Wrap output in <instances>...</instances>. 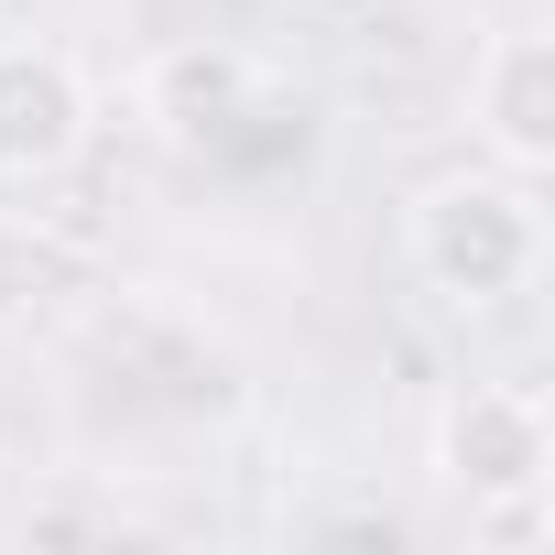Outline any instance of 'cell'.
<instances>
[{"label": "cell", "mask_w": 555, "mask_h": 555, "mask_svg": "<svg viewBox=\"0 0 555 555\" xmlns=\"http://www.w3.org/2000/svg\"><path fill=\"white\" fill-rule=\"evenodd\" d=\"M544 175H501V164H457L436 185L403 196V272L447 306V317H512L544 284Z\"/></svg>", "instance_id": "cell-1"}, {"label": "cell", "mask_w": 555, "mask_h": 555, "mask_svg": "<svg viewBox=\"0 0 555 555\" xmlns=\"http://www.w3.org/2000/svg\"><path fill=\"white\" fill-rule=\"evenodd\" d=\"M425 468L447 501H468V522L490 533H533L544 490H555V414L533 382H457L425 425Z\"/></svg>", "instance_id": "cell-2"}, {"label": "cell", "mask_w": 555, "mask_h": 555, "mask_svg": "<svg viewBox=\"0 0 555 555\" xmlns=\"http://www.w3.org/2000/svg\"><path fill=\"white\" fill-rule=\"evenodd\" d=\"M272 109V77H261V55H240V44H218V34H185V44H153V66H142V120L175 142V153H207V164H229Z\"/></svg>", "instance_id": "cell-3"}, {"label": "cell", "mask_w": 555, "mask_h": 555, "mask_svg": "<svg viewBox=\"0 0 555 555\" xmlns=\"http://www.w3.org/2000/svg\"><path fill=\"white\" fill-rule=\"evenodd\" d=\"M88 153V77L55 44L0 34V196H34Z\"/></svg>", "instance_id": "cell-4"}, {"label": "cell", "mask_w": 555, "mask_h": 555, "mask_svg": "<svg viewBox=\"0 0 555 555\" xmlns=\"http://www.w3.org/2000/svg\"><path fill=\"white\" fill-rule=\"evenodd\" d=\"M468 142L501 175H544L555 164V34L544 23H501L468 66Z\"/></svg>", "instance_id": "cell-5"}, {"label": "cell", "mask_w": 555, "mask_h": 555, "mask_svg": "<svg viewBox=\"0 0 555 555\" xmlns=\"http://www.w3.org/2000/svg\"><path fill=\"white\" fill-rule=\"evenodd\" d=\"M44 284H55V240H44L23 207H0V338L44 306Z\"/></svg>", "instance_id": "cell-6"}, {"label": "cell", "mask_w": 555, "mask_h": 555, "mask_svg": "<svg viewBox=\"0 0 555 555\" xmlns=\"http://www.w3.org/2000/svg\"><path fill=\"white\" fill-rule=\"evenodd\" d=\"M12 533H34V544H44V533H120V512H109V501H23Z\"/></svg>", "instance_id": "cell-7"}]
</instances>
